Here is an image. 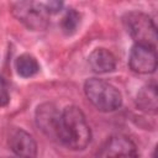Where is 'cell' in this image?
<instances>
[{
	"mask_svg": "<svg viewBox=\"0 0 158 158\" xmlns=\"http://www.w3.org/2000/svg\"><path fill=\"white\" fill-rule=\"evenodd\" d=\"M91 139L85 115L78 106H68L60 114L58 141L70 149H84Z\"/></svg>",
	"mask_w": 158,
	"mask_h": 158,
	"instance_id": "obj_1",
	"label": "cell"
},
{
	"mask_svg": "<svg viewBox=\"0 0 158 158\" xmlns=\"http://www.w3.org/2000/svg\"><path fill=\"white\" fill-rule=\"evenodd\" d=\"M84 91L88 100L102 112L115 111L122 104L121 93L104 79H88L84 84Z\"/></svg>",
	"mask_w": 158,
	"mask_h": 158,
	"instance_id": "obj_2",
	"label": "cell"
},
{
	"mask_svg": "<svg viewBox=\"0 0 158 158\" xmlns=\"http://www.w3.org/2000/svg\"><path fill=\"white\" fill-rule=\"evenodd\" d=\"M123 25L136 44L156 48L157 28L153 20L147 14L141 11H131L123 16Z\"/></svg>",
	"mask_w": 158,
	"mask_h": 158,
	"instance_id": "obj_3",
	"label": "cell"
},
{
	"mask_svg": "<svg viewBox=\"0 0 158 158\" xmlns=\"http://www.w3.org/2000/svg\"><path fill=\"white\" fill-rule=\"evenodd\" d=\"M14 16L27 28L33 31L44 30L48 26L49 14L42 2L38 1H19L12 5Z\"/></svg>",
	"mask_w": 158,
	"mask_h": 158,
	"instance_id": "obj_4",
	"label": "cell"
},
{
	"mask_svg": "<svg viewBox=\"0 0 158 158\" xmlns=\"http://www.w3.org/2000/svg\"><path fill=\"white\" fill-rule=\"evenodd\" d=\"M128 64L130 68L138 74L154 73L157 68L156 48L143 44H135L130 52Z\"/></svg>",
	"mask_w": 158,
	"mask_h": 158,
	"instance_id": "obj_5",
	"label": "cell"
},
{
	"mask_svg": "<svg viewBox=\"0 0 158 158\" xmlns=\"http://www.w3.org/2000/svg\"><path fill=\"white\" fill-rule=\"evenodd\" d=\"M60 111L54 104L46 102L36 110V122L40 130L49 138L58 139V130L60 121Z\"/></svg>",
	"mask_w": 158,
	"mask_h": 158,
	"instance_id": "obj_6",
	"label": "cell"
},
{
	"mask_svg": "<svg viewBox=\"0 0 158 158\" xmlns=\"http://www.w3.org/2000/svg\"><path fill=\"white\" fill-rule=\"evenodd\" d=\"M100 158H139L136 144L125 136H114L100 152Z\"/></svg>",
	"mask_w": 158,
	"mask_h": 158,
	"instance_id": "obj_7",
	"label": "cell"
},
{
	"mask_svg": "<svg viewBox=\"0 0 158 158\" xmlns=\"http://www.w3.org/2000/svg\"><path fill=\"white\" fill-rule=\"evenodd\" d=\"M9 144L19 158H36L37 156V143L35 138L21 128L15 130L10 135Z\"/></svg>",
	"mask_w": 158,
	"mask_h": 158,
	"instance_id": "obj_8",
	"label": "cell"
},
{
	"mask_svg": "<svg viewBox=\"0 0 158 158\" xmlns=\"http://www.w3.org/2000/svg\"><path fill=\"white\" fill-rule=\"evenodd\" d=\"M89 64L95 73H110L116 68V58L110 51L96 48L89 54Z\"/></svg>",
	"mask_w": 158,
	"mask_h": 158,
	"instance_id": "obj_9",
	"label": "cell"
},
{
	"mask_svg": "<svg viewBox=\"0 0 158 158\" xmlns=\"http://www.w3.org/2000/svg\"><path fill=\"white\" fill-rule=\"evenodd\" d=\"M137 106L146 112L156 114L158 107L157 86L154 83L144 85L137 94Z\"/></svg>",
	"mask_w": 158,
	"mask_h": 158,
	"instance_id": "obj_10",
	"label": "cell"
},
{
	"mask_svg": "<svg viewBox=\"0 0 158 158\" xmlns=\"http://www.w3.org/2000/svg\"><path fill=\"white\" fill-rule=\"evenodd\" d=\"M16 70L22 78H30L40 72V64L37 59L31 54H21L16 59Z\"/></svg>",
	"mask_w": 158,
	"mask_h": 158,
	"instance_id": "obj_11",
	"label": "cell"
},
{
	"mask_svg": "<svg viewBox=\"0 0 158 158\" xmlns=\"http://www.w3.org/2000/svg\"><path fill=\"white\" fill-rule=\"evenodd\" d=\"M80 19H81V16L77 10L69 9L62 19V22H60L62 31L65 35H73L80 25Z\"/></svg>",
	"mask_w": 158,
	"mask_h": 158,
	"instance_id": "obj_12",
	"label": "cell"
},
{
	"mask_svg": "<svg viewBox=\"0 0 158 158\" xmlns=\"http://www.w3.org/2000/svg\"><path fill=\"white\" fill-rule=\"evenodd\" d=\"M9 101H10V94L7 90L6 81L2 78H0V106L7 105Z\"/></svg>",
	"mask_w": 158,
	"mask_h": 158,
	"instance_id": "obj_13",
	"label": "cell"
},
{
	"mask_svg": "<svg viewBox=\"0 0 158 158\" xmlns=\"http://www.w3.org/2000/svg\"><path fill=\"white\" fill-rule=\"evenodd\" d=\"M46 11L51 15V14H57L62 10L63 7V2L62 1H56V0H52V1H46V2H42Z\"/></svg>",
	"mask_w": 158,
	"mask_h": 158,
	"instance_id": "obj_14",
	"label": "cell"
}]
</instances>
